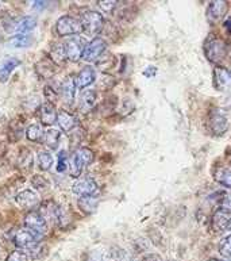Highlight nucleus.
<instances>
[{
  "label": "nucleus",
  "instance_id": "obj_24",
  "mask_svg": "<svg viewBox=\"0 0 231 261\" xmlns=\"http://www.w3.org/2000/svg\"><path fill=\"white\" fill-rule=\"evenodd\" d=\"M61 140V133L57 129H49L45 132V136H43V144L46 145L47 148L51 149V150H55L59 148V142Z\"/></svg>",
  "mask_w": 231,
  "mask_h": 261
},
{
  "label": "nucleus",
  "instance_id": "obj_33",
  "mask_svg": "<svg viewBox=\"0 0 231 261\" xmlns=\"http://www.w3.org/2000/svg\"><path fill=\"white\" fill-rule=\"evenodd\" d=\"M69 169V156H68L67 150H61L59 153V164H57V172L64 173Z\"/></svg>",
  "mask_w": 231,
  "mask_h": 261
},
{
  "label": "nucleus",
  "instance_id": "obj_37",
  "mask_svg": "<svg viewBox=\"0 0 231 261\" xmlns=\"http://www.w3.org/2000/svg\"><path fill=\"white\" fill-rule=\"evenodd\" d=\"M220 208L224 211H227L228 214L231 215V192L230 194H226L224 198L222 199V203H220Z\"/></svg>",
  "mask_w": 231,
  "mask_h": 261
},
{
  "label": "nucleus",
  "instance_id": "obj_19",
  "mask_svg": "<svg viewBox=\"0 0 231 261\" xmlns=\"http://www.w3.org/2000/svg\"><path fill=\"white\" fill-rule=\"evenodd\" d=\"M212 177L222 187L231 190V168L215 167L212 169Z\"/></svg>",
  "mask_w": 231,
  "mask_h": 261
},
{
  "label": "nucleus",
  "instance_id": "obj_32",
  "mask_svg": "<svg viewBox=\"0 0 231 261\" xmlns=\"http://www.w3.org/2000/svg\"><path fill=\"white\" fill-rule=\"evenodd\" d=\"M219 253L220 256H223L224 258H231V234L226 236V237L220 241Z\"/></svg>",
  "mask_w": 231,
  "mask_h": 261
},
{
  "label": "nucleus",
  "instance_id": "obj_3",
  "mask_svg": "<svg viewBox=\"0 0 231 261\" xmlns=\"http://www.w3.org/2000/svg\"><path fill=\"white\" fill-rule=\"evenodd\" d=\"M38 213L42 215V218L46 221L47 226H55L63 219V210L54 200H45L39 204Z\"/></svg>",
  "mask_w": 231,
  "mask_h": 261
},
{
  "label": "nucleus",
  "instance_id": "obj_40",
  "mask_svg": "<svg viewBox=\"0 0 231 261\" xmlns=\"http://www.w3.org/2000/svg\"><path fill=\"white\" fill-rule=\"evenodd\" d=\"M157 74V68H154V66H148L145 70H143V76L148 79H152L153 76H156Z\"/></svg>",
  "mask_w": 231,
  "mask_h": 261
},
{
  "label": "nucleus",
  "instance_id": "obj_22",
  "mask_svg": "<svg viewBox=\"0 0 231 261\" xmlns=\"http://www.w3.org/2000/svg\"><path fill=\"white\" fill-rule=\"evenodd\" d=\"M77 204L80 207V210L85 214H94L99 204L98 195L92 196H84V198H78Z\"/></svg>",
  "mask_w": 231,
  "mask_h": 261
},
{
  "label": "nucleus",
  "instance_id": "obj_35",
  "mask_svg": "<svg viewBox=\"0 0 231 261\" xmlns=\"http://www.w3.org/2000/svg\"><path fill=\"white\" fill-rule=\"evenodd\" d=\"M6 261H28V256L27 253H24L23 250L18 249L10 253V256H8Z\"/></svg>",
  "mask_w": 231,
  "mask_h": 261
},
{
  "label": "nucleus",
  "instance_id": "obj_34",
  "mask_svg": "<svg viewBox=\"0 0 231 261\" xmlns=\"http://www.w3.org/2000/svg\"><path fill=\"white\" fill-rule=\"evenodd\" d=\"M98 4L99 7L102 8V11L112 12L118 6V2H115V0H100V2H98Z\"/></svg>",
  "mask_w": 231,
  "mask_h": 261
},
{
  "label": "nucleus",
  "instance_id": "obj_18",
  "mask_svg": "<svg viewBox=\"0 0 231 261\" xmlns=\"http://www.w3.org/2000/svg\"><path fill=\"white\" fill-rule=\"evenodd\" d=\"M57 123H59L60 129L63 130V132L69 133L77 126V118H76V115L69 113V111L61 110V111H59Z\"/></svg>",
  "mask_w": 231,
  "mask_h": 261
},
{
  "label": "nucleus",
  "instance_id": "obj_8",
  "mask_svg": "<svg viewBox=\"0 0 231 261\" xmlns=\"http://www.w3.org/2000/svg\"><path fill=\"white\" fill-rule=\"evenodd\" d=\"M24 226H26V229H30L34 233L39 234L41 237L45 236L47 231L46 221L42 218V215L39 214L38 210L28 211L24 217Z\"/></svg>",
  "mask_w": 231,
  "mask_h": 261
},
{
  "label": "nucleus",
  "instance_id": "obj_26",
  "mask_svg": "<svg viewBox=\"0 0 231 261\" xmlns=\"http://www.w3.org/2000/svg\"><path fill=\"white\" fill-rule=\"evenodd\" d=\"M53 163H54V159H53L50 152H47V150H41V152L38 153V165L41 171H50V168L53 167Z\"/></svg>",
  "mask_w": 231,
  "mask_h": 261
},
{
  "label": "nucleus",
  "instance_id": "obj_17",
  "mask_svg": "<svg viewBox=\"0 0 231 261\" xmlns=\"http://www.w3.org/2000/svg\"><path fill=\"white\" fill-rule=\"evenodd\" d=\"M230 221H231V215L228 214L227 211L219 208V210L215 211V214L212 215V219H211L212 229L215 230L216 233H223L224 230H227Z\"/></svg>",
  "mask_w": 231,
  "mask_h": 261
},
{
  "label": "nucleus",
  "instance_id": "obj_38",
  "mask_svg": "<svg viewBox=\"0 0 231 261\" xmlns=\"http://www.w3.org/2000/svg\"><path fill=\"white\" fill-rule=\"evenodd\" d=\"M45 98L47 99V101L53 103L54 100H57V92L51 90L50 87H45Z\"/></svg>",
  "mask_w": 231,
  "mask_h": 261
},
{
  "label": "nucleus",
  "instance_id": "obj_27",
  "mask_svg": "<svg viewBox=\"0 0 231 261\" xmlns=\"http://www.w3.org/2000/svg\"><path fill=\"white\" fill-rule=\"evenodd\" d=\"M69 175L73 177V179H80V176H81L82 171H84V167H82V164L80 163V160L77 159L75 153H73V156L69 159Z\"/></svg>",
  "mask_w": 231,
  "mask_h": 261
},
{
  "label": "nucleus",
  "instance_id": "obj_23",
  "mask_svg": "<svg viewBox=\"0 0 231 261\" xmlns=\"http://www.w3.org/2000/svg\"><path fill=\"white\" fill-rule=\"evenodd\" d=\"M37 26V19L34 16H23L15 23V30L18 34H27L28 32L34 30Z\"/></svg>",
  "mask_w": 231,
  "mask_h": 261
},
{
  "label": "nucleus",
  "instance_id": "obj_25",
  "mask_svg": "<svg viewBox=\"0 0 231 261\" xmlns=\"http://www.w3.org/2000/svg\"><path fill=\"white\" fill-rule=\"evenodd\" d=\"M50 60L55 65H63L67 61V53H65V46L64 45H55L50 51Z\"/></svg>",
  "mask_w": 231,
  "mask_h": 261
},
{
  "label": "nucleus",
  "instance_id": "obj_36",
  "mask_svg": "<svg viewBox=\"0 0 231 261\" xmlns=\"http://www.w3.org/2000/svg\"><path fill=\"white\" fill-rule=\"evenodd\" d=\"M32 183L33 186L36 187V190H38V191L46 190V187H49V183H47L46 180L43 179L42 176H39V175H36L34 177H33Z\"/></svg>",
  "mask_w": 231,
  "mask_h": 261
},
{
  "label": "nucleus",
  "instance_id": "obj_43",
  "mask_svg": "<svg viewBox=\"0 0 231 261\" xmlns=\"http://www.w3.org/2000/svg\"><path fill=\"white\" fill-rule=\"evenodd\" d=\"M230 165H231V157H230Z\"/></svg>",
  "mask_w": 231,
  "mask_h": 261
},
{
  "label": "nucleus",
  "instance_id": "obj_30",
  "mask_svg": "<svg viewBox=\"0 0 231 261\" xmlns=\"http://www.w3.org/2000/svg\"><path fill=\"white\" fill-rule=\"evenodd\" d=\"M18 165H19L20 169H23L26 172L33 169V154L30 153V150L23 149V152L20 153L19 159H18Z\"/></svg>",
  "mask_w": 231,
  "mask_h": 261
},
{
  "label": "nucleus",
  "instance_id": "obj_11",
  "mask_svg": "<svg viewBox=\"0 0 231 261\" xmlns=\"http://www.w3.org/2000/svg\"><path fill=\"white\" fill-rule=\"evenodd\" d=\"M228 10V3L224 0H214L210 2L207 7V19L211 23H216L220 19H223Z\"/></svg>",
  "mask_w": 231,
  "mask_h": 261
},
{
  "label": "nucleus",
  "instance_id": "obj_7",
  "mask_svg": "<svg viewBox=\"0 0 231 261\" xmlns=\"http://www.w3.org/2000/svg\"><path fill=\"white\" fill-rule=\"evenodd\" d=\"M64 46H65L67 59L72 63H77L78 60L82 59V53H84L86 43L81 37H72L64 43Z\"/></svg>",
  "mask_w": 231,
  "mask_h": 261
},
{
  "label": "nucleus",
  "instance_id": "obj_10",
  "mask_svg": "<svg viewBox=\"0 0 231 261\" xmlns=\"http://www.w3.org/2000/svg\"><path fill=\"white\" fill-rule=\"evenodd\" d=\"M37 114H38L39 122L43 126L54 125L57 122V117H59V111L55 109L54 103H50V101H46V103L39 106Z\"/></svg>",
  "mask_w": 231,
  "mask_h": 261
},
{
  "label": "nucleus",
  "instance_id": "obj_5",
  "mask_svg": "<svg viewBox=\"0 0 231 261\" xmlns=\"http://www.w3.org/2000/svg\"><path fill=\"white\" fill-rule=\"evenodd\" d=\"M107 49V42L100 37H95L91 42L86 43L84 53H82V60L86 63H98L102 59L104 51Z\"/></svg>",
  "mask_w": 231,
  "mask_h": 261
},
{
  "label": "nucleus",
  "instance_id": "obj_20",
  "mask_svg": "<svg viewBox=\"0 0 231 261\" xmlns=\"http://www.w3.org/2000/svg\"><path fill=\"white\" fill-rule=\"evenodd\" d=\"M55 66L57 65H55V64L50 60V57H49V59L41 60V61L36 65V70L39 77L50 79L53 77L55 74V72H57Z\"/></svg>",
  "mask_w": 231,
  "mask_h": 261
},
{
  "label": "nucleus",
  "instance_id": "obj_42",
  "mask_svg": "<svg viewBox=\"0 0 231 261\" xmlns=\"http://www.w3.org/2000/svg\"><path fill=\"white\" fill-rule=\"evenodd\" d=\"M227 230H230V231H231V221H230V223H228V226H227Z\"/></svg>",
  "mask_w": 231,
  "mask_h": 261
},
{
  "label": "nucleus",
  "instance_id": "obj_16",
  "mask_svg": "<svg viewBox=\"0 0 231 261\" xmlns=\"http://www.w3.org/2000/svg\"><path fill=\"white\" fill-rule=\"evenodd\" d=\"M96 99H98L96 91H82L81 94H80V98H78V111H81L84 114L90 113L91 110L95 107V105H96Z\"/></svg>",
  "mask_w": 231,
  "mask_h": 261
},
{
  "label": "nucleus",
  "instance_id": "obj_31",
  "mask_svg": "<svg viewBox=\"0 0 231 261\" xmlns=\"http://www.w3.org/2000/svg\"><path fill=\"white\" fill-rule=\"evenodd\" d=\"M8 43L14 47H27L32 43V37L28 34H16L10 38Z\"/></svg>",
  "mask_w": 231,
  "mask_h": 261
},
{
  "label": "nucleus",
  "instance_id": "obj_15",
  "mask_svg": "<svg viewBox=\"0 0 231 261\" xmlns=\"http://www.w3.org/2000/svg\"><path fill=\"white\" fill-rule=\"evenodd\" d=\"M96 80V72L92 66H84L78 74L76 76V86L78 90H84L86 87H90L91 84H94Z\"/></svg>",
  "mask_w": 231,
  "mask_h": 261
},
{
  "label": "nucleus",
  "instance_id": "obj_12",
  "mask_svg": "<svg viewBox=\"0 0 231 261\" xmlns=\"http://www.w3.org/2000/svg\"><path fill=\"white\" fill-rule=\"evenodd\" d=\"M15 202L20 208H26V210L30 211H33L36 207L41 204L37 192L33 191V190H23L19 194H16Z\"/></svg>",
  "mask_w": 231,
  "mask_h": 261
},
{
  "label": "nucleus",
  "instance_id": "obj_14",
  "mask_svg": "<svg viewBox=\"0 0 231 261\" xmlns=\"http://www.w3.org/2000/svg\"><path fill=\"white\" fill-rule=\"evenodd\" d=\"M76 90H77L76 77H73V76H68V77L64 80L63 84H61V98H63L65 105H73V101H75L76 98Z\"/></svg>",
  "mask_w": 231,
  "mask_h": 261
},
{
  "label": "nucleus",
  "instance_id": "obj_44",
  "mask_svg": "<svg viewBox=\"0 0 231 261\" xmlns=\"http://www.w3.org/2000/svg\"><path fill=\"white\" fill-rule=\"evenodd\" d=\"M227 261H231V258H228V260Z\"/></svg>",
  "mask_w": 231,
  "mask_h": 261
},
{
  "label": "nucleus",
  "instance_id": "obj_41",
  "mask_svg": "<svg viewBox=\"0 0 231 261\" xmlns=\"http://www.w3.org/2000/svg\"><path fill=\"white\" fill-rule=\"evenodd\" d=\"M207 261H222V260H219V258H210V260Z\"/></svg>",
  "mask_w": 231,
  "mask_h": 261
},
{
  "label": "nucleus",
  "instance_id": "obj_6",
  "mask_svg": "<svg viewBox=\"0 0 231 261\" xmlns=\"http://www.w3.org/2000/svg\"><path fill=\"white\" fill-rule=\"evenodd\" d=\"M72 192L77 198L98 195L99 186L96 183V180L90 177V176H85V177H80V179L76 180L73 186H72Z\"/></svg>",
  "mask_w": 231,
  "mask_h": 261
},
{
  "label": "nucleus",
  "instance_id": "obj_21",
  "mask_svg": "<svg viewBox=\"0 0 231 261\" xmlns=\"http://www.w3.org/2000/svg\"><path fill=\"white\" fill-rule=\"evenodd\" d=\"M20 65V60L15 57H10V59L4 60L3 63L0 64V82L6 83L10 79L11 73L15 70V68Z\"/></svg>",
  "mask_w": 231,
  "mask_h": 261
},
{
  "label": "nucleus",
  "instance_id": "obj_29",
  "mask_svg": "<svg viewBox=\"0 0 231 261\" xmlns=\"http://www.w3.org/2000/svg\"><path fill=\"white\" fill-rule=\"evenodd\" d=\"M75 154L77 156V159L80 160V163L82 164V167L86 168L92 161H94V152L88 148H78L75 152Z\"/></svg>",
  "mask_w": 231,
  "mask_h": 261
},
{
  "label": "nucleus",
  "instance_id": "obj_28",
  "mask_svg": "<svg viewBox=\"0 0 231 261\" xmlns=\"http://www.w3.org/2000/svg\"><path fill=\"white\" fill-rule=\"evenodd\" d=\"M43 136H45V132L39 125L28 126L27 130H26V137L32 142H41L43 140Z\"/></svg>",
  "mask_w": 231,
  "mask_h": 261
},
{
  "label": "nucleus",
  "instance_id": "obj_2",
  "mask_svg": "<svg viewBox=\"0 0 231 261\" xmlns=\"http://www.w3.org/2000/svg\"><path fill=\"white\" fill-rule=\"evenodd\" d=\"M82 33L90 37H95L104 28V18L98 11H85L80 19Z\"/></svg>",
  "mask_w": 231,
  "mask_h": 261
},
{
  "label": "nucleus",
  "instance_id": "obj_39",
  "mask_svg": "<svg viewBox=\"0 0 231 261\" xmlns=\"http://www.w3.org/2000/svg\"><path fill=\"white\" fill-rule=\"evenodd\" d=\"M141 261H162V257L157 253H149L142 257Z\"/></svg>",
  "mask_w": 231,
  "mask_h": 261
},
{
  "label": "nucleus",
  "instance_id": "obj_9",
  "mask_svg": "<svg viewBox=\"0 0 231 261\" xmlns=\"http://www.w3.org/2000/svg\"><path fill=\"white\" fill-rule=\"evenodd\" d=\"M214 86L218 91L231 92V70L222 65L214 68Z\"/></svg>",
  "mask_w": 231,
  "mask_h": 261
},
{
  "label": "nucleus",
  "instance_id": "obj_13",
  "mask_svg": "<svg viewBox=\"0 0 231 261\" xmlns=\"http://www.w3.org/2000/svg\"><path fill=\"white\" fill-rule=\"evenodd\" d=\"M208 127L211 130L214 136H223L224 133L228 130V119L226 115L222 113H212L210 115L208 121Z\"/></svg>",
  "mask_w": 231,
  "mask_h": 261
},
{
  "label": "nucleus",
  "instance_id": "obj_4",
  "mask_svg": "<svg viewBox=\"0 0 231 261\" xmlns=\"http://www.w3.org/2000/svg\"><path fill=\"white\" fill-rule=\"evenodd\" d=\"M82 32L80 20L71 15H64L59 18L55 22V33L60 37H69V35H77Z\"/></svg>",
  "mask_w": 231,
  "mask_h": 261
},
{
  "label": "nucleus",
  "instance_id": "obj_1",
  "mask_svg": "<svg viewBox=\"0 0 231 261\" xmlns=\"http://www.w3.org/2000/svg\"><path fill=\"white\" fill-rule=\"evenodd\" d=\"M203 49L204 55H206L207 60L212 64L220 63V61L227 56V46H226V42L215 34H210L207 38H206Z\"/></svg>",
  "mask_w": 231,
  "mask_h": 261
}]
</instances>
